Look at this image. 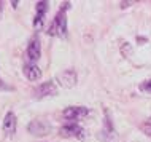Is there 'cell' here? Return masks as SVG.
I'll use <instances>...</instances> for the list:
<instances>
[{"mask_svg":"<svg viewBox=\"0 0 151 142\" xmlns=\"http://www.w3.org/2000/svg\"><path fill=\"white\" fill-rule=\"evenodd\" d=\"M50 35H58V37H65L67 35V18H65V10L60 8V11L56 14L52 19L50 29H48Z\"/></svg>","mask_w":151,"mask_h":142,"instance_id":"cell-1","label":"cell"},{"mask_svg":"<svg viewBox=\"0 0 151 142\" xmlns=\"http://www.w3.org/2000/svg\"><path fill=\"white\" fill-rule=\"evenodd\" d=\"M56 80L59 82L60 86H64V88H73L76 85V82H78V75H76L75 69H67V70L58 74Z\"/></svg>","mask_w":151,"mask_h":142,"instance_id":"cell-2","label":"cell"},{"mask_svg":"<svg viewBox=\"0 0 151 142\" xmlns=\"http://www.w3.org/2000/svg\"><path fill=\"white\" fill-rule=\"evenodd\" d=\"M64 118L65 120H81L84 118L86 115H89V109L88 107H83V105H72V107H67L65 110L62 112Z\"/></svg>","mask_w":151,"mask_h":142,"instance_id":"cell-3","label":"cell"},{"mask_svg":"<svg viewBox=\"0 0 151 142\" xmlns=\"http://www.w3.org/2000/svg\"><path fill=\"white\" fill-rule=\"evenodd\" d=\"M35 97L37 99H43V97H50L58 94V86L54 82H45L35 88Z\"/></svg>","mask_w":151,"mask_h":142,"instance_id":"cell-4","label":"cell"},{"mask_svg":"<svg viewBox=\"0 0 151 142\" xmlns=\"http://www.w3.org/2000/svg\"><path fill=\"white\" fill-rule=\"evenodd\" d=\"M60 136L62 137H76V139H83L84 137V129L76 123L65 125L60 128Z\"/></svg>","mask_w":151,"mask_h":142,"instance_id":"cell-5","label":"cell"},{"mask_svg":"<svg viewBox=\"0 0 151 142\" xmlns=\"http://www.w3.org/2000/svg\"><path fill=\"white\" fill-rule=\"evenodd\" d=\"M27 56H29L30 62H35V61L40 59V56H42V46H40L38 37H34L29 42V46H27Z\"/></svg>","mask_w":151,"mask_h":142,"instance_id":"cell-6","label":"cell"},{"mask_svg":"<svg viewBox=\"0 0 151 142\" xmlns=\"http://www.w3.org/2000/svg\"><path fill=\"white\" fill-rule=\"evenodd\" d=\"M29 131L35 136H46L48 133L51 131V126L46 123V121H42V120H34L32 123L29 125Z\"/></svg>","mask_w":151,"mask_h":142,"instance_id":"cell-7","label":"cell"},{"mask_svg":"<svg viewBox=\"0 0 151 142\" xmlns=\"http://www.w3.org/2000/svg\"><path fill=\"white\" fill-rule=\"evenodd\" d=\"M24 75L30 82H37V80L42 78V70H40V67L35 62H27L24 66Z\"/></svg>","mask_w":151,"mask_h":142,"instance_id":"cell-8","label":"cell"},{"mask_svg":"<svg viewBox=\"0 0 151 142\" xmlns=\"http://www.w3.org/2000/svg\"><path fill=\"white\" fill-rule=\"evenodd\" d=\"M16 115L13 112H8L6 115H5V118H3V133L8 136H11V134H14L16 133Z\"/></svg>","mask_w":151,"mask_h":142,"instance_id":"cell-9","label":"cell"},{"mask_svg":"<svg viewBox=\"0 0 151 142\" xmlns=\"http://www.w3.org/2000/svg\"><path fill=\"white\" fill-rule=\"evenodd\" d=\"M48 11V2H38L37 3V14H45Z\"/></svg>","mask_w":151,"mask_h":142,"instance_id":"cell-10","label":"cell"},{"mask_svg":"<svg viewBox=\"0 0 151 142\" xmlns=\"http://www.w3.org/2000/svg\"><path fill=\"white\" fill-rule=\"evenodd\" d=\"M121 51H122V54H124L126 58H127V56L132 54V46H130L129 43H124V45L121 46Z\"/></svg>","mask_w":151,"mask_h":142,"instance_id":"cell-11","label":"cell"},{"mask_svg":"<svg viewBox=\"0 0 151 142\" xmlns=\"http://www.w3.org/2000/svg\"><path fill=\"white\" fill-rule=\"evenodd\" d=\"M142 129H143V133L148 137H151V126H148V125H143V126H142Z\"/></svg>","mask_w":151,"mask_h":142,"instance_id":"cell-12","label":"cell"},{"mask_svg":"<svg viewBox=\"0 0 151 142\" xmlns=\"http://www.w3.org/2000/svg\"><path fill=\"white\" fill-rule=\"evenodd\" d=\"M0 90H11V86H8V85L3 83V80L0 78Z\"/></svg>","mask_w":151,"mask_h":142,"instance_id":"cell-13","label":"cell"},{"mask_svg":"<svg viewBox=\"0 0 151 142\" xmlns=\"http://www.w3.org/2000/svg\"><path fill=\"white\" fill-rule=\"evenodd\" d=\"M142 88H143V90H148V91H151V80H150V82H146V83H145Z\"/></svg>","mask_w":151,"mask_h":142,"instance_id":"cell-14","label":"cell"},{"mask_svg":"<svg viewBox=\"0 0 151 142\" xmlns=\"http://www.w3.org/2000/svg\"><path fill=\"white\" fill-rule=\"evenodd\" d=\"M130 5V2H121V8H126V7H129Z\"/></svg>","mask_w":151,"mask_h":142,"instance_id":"cell-15","label":"cell"},{"mask_svg":"<svg viewBox=\"0 0 151 142\" xmlns=\"http://www.w3.org/2000/svg\"><path fill=\"white\" fill-rule=\"evenodd\" d=\"M2 11H3V2H0V18H2Z\"/></svg>","mask_w":151,"mask_h":142,"instance_id":"cell-16","label":"cell"},{"mask_svg":"<svg viewBox=\"0 0 151 142\" xmlns=\"http://www.w3.org/2000/svg\"><path fill=\"white\" fill-rule=\"evenodd\" d=\"M146 125H148V126H151V118H150L148 121H146Z\"/></svg>","mask_w":151,"mask_h":142,"instance_id":"cell-17","label":"cell"}]
</instances>
